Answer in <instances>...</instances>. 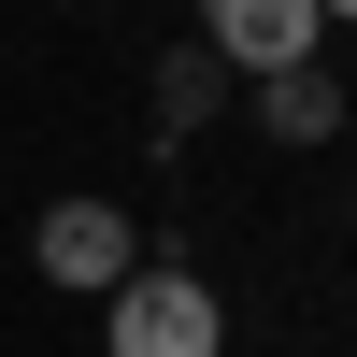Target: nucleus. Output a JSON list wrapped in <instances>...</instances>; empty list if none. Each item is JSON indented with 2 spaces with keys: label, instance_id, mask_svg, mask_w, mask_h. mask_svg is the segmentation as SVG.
Segmentation results:
<instances>
[{
  "label": "nucleus",
  "instance_id": "nucleus-3",
  "mask_svg": "<svg viewBox=\"0 0 357 357\" xmlns=\"http://www.w3.org/2000/svg\"><path fill=\"white\" fill-rule=\"evenodd\" d=\"M200 43L257 86V72H301V57L329 43V15H314V0H200Z\"/></svg>",
  "mask_w": 357,
  "mask_h": 357
},
{
  "label": "nucleus",
  "instance_id": "nucleus-6",
  "mask_svg": "<svg viewBox=\"0 0 357 357\" xmlns=\"http://www.w3.org/2000/svg\"><path fill=\"white\" fill-rule=\"evenodd\" d=\"M314 15H329V29H357V0H314Z\"/></svg>",
  "mask_w": 357,
  "mask_h": 357
},
{
  "label": "nucleus",
  "instance_id": "nucleus-5",
  "mask_svg": "<svg viewBox=\"0 0 357 357\" xmlns=\"http://www.w3.org/2000/svg\"><path fill=\"white\" fill-rule=\"evenodd\" d=\"M215 100H229V57H215V43H186V57H158V143H186V129H215Z\"/></svg>",
  "mask_w": 357,
  "mask_h": 357
},
{
  "label": "nucleus",
  "instance_id": "nucleus-2",
  "mask_svg": "<svg viewBox=\"0 0 357 357\" xmlns=\"http://www.w3.org/2000/svg\"><path fill=\"white\" fill-rule=\"evenodd\" d=\"M129 257H143V229L114 215V200H57V215L29 229V272H43L57 301H100V286H129Z\"/></svg>",
  "mask_w": 357,
  "mask_h": 357
},
{
  "label": "nucleus",
  "instance_id": "nucleus-1",
  "mask_svg": "<svg viewBox=\"0 0 357 357\" xmlns=\"http://www.w3.org/2000/svg\"><path fill=\"white\" fill-rule=\"evenodd\" d=\"M100 357H229V301L186 257H129V286H100Z\"/></svg>",
  "mask_w": 357,
  "mask_h": 357
},
{
  "label": "nucleus",
  "instance_id": "nucleus-4",
  "mask_svg": "<svg viewBox=\"0 0 357 357\" xmlns=\"http://www.w3.org/2000/svg\"><path fill=\"white\" fill-rule=\"evenodd\" d=\"M243 100H257V129H272V143H329V129H343V72H329V57H301V72H257Z\"/></svg>",
  "mask_w": 357,
  "mask_h": 357
}]
</instances>
